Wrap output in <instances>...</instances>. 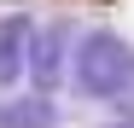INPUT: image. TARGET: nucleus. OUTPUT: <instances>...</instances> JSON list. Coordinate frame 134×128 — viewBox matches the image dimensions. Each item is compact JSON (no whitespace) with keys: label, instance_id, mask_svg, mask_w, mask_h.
<instances>
[{"label":"nucleus","instance_id":"4","mask_svg":"<svg viewBox=\"0 0 134 128\" xmlns=\"http://www.w3.org/2000/svg\"><path fill=\"white\" fill-rule=\"evenodd\" d=\"M64 111L53 93H0V128H58Z\"/></svg>","mask_w":134,"mask_h":128},{"label":"nucleus","instance_id":"1","mask_svg":"<svg viewBox=\"0 0 134 128\" xmlns=\"http://www.w3.org/2000/svg\"><path fill=\"white\" fill-rule=\"evenodd\" d=\"M70 88L117 117H134V41L117 29H82L70 53Z\"/></svg>","mask_w":134,"mask_h":128},{"label":"nucleus","instance_id":"3","mask_svg":"<svg viewBox=\"0 0 134 128\" xmlns=\"http://www.w3.org/2000/svg\"><path fill=\"white\" fill-rule=\"evenodd\" d=\"M29 41H35V24L24 12L0 18V93H12L18 82L29 76Z\"/></svg>","mask_w":134,"mask_h":128},{"label":"nucleus","instance_id":"5","mask_svg":"<svg viewBox=\"0 0 134 128\" xmlns=\"http://www.w3.org/2000/svg\"><path fill=\"white\" fill-rule=\"evenodd\" d=\"M105 128H134V117H117V122H105Z\"/></svg>","mask_w":134,"mask_h":128},{"label":"nucleus","instance_id":"2","mask_svg":"<svg viewBox=\"0 0 134 128\" xmlns=\"http://www.w3.org/2000/svg\"><path fill=\"white\" fill-rule=\"evenodd\" d=\"M70 53H76V29L64 18L35 29V41H29V82H35V93H53L70 76Z\"/></svg>","mask_w":134,"mask_h":128}]
</instances>
